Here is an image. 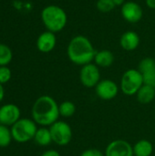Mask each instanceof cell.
I'll return each instance as SVG.
<instances>
[{
    "instance_id": "obj_1",
    "label": "cell",
    "mask_w": 155,
    "mask_h": 156,
    "mask_svg": "<svg viewBox=\"0 0 155 156\" xmlns=\"http://www.w3.org/2000/svg\"><path fill=\"white\" fill-rule=\"evenodd\" d=\"M58 105L55 99L49 95L38 97L33 103L31 110L33 121L41 127H49L60 117Z\"/></svg>"
},
{
    "instance_id": "obj_6",
    "label": "cell",
    "mask_w": 155,
    "mask_h": 156,
    "mask_svg": "<svg viewBox=\"0 0 155 156\" xmlns=\"http://www.w3.org/2000/svg\"><path fill=\"white\" fill-rule=\"evenodd\" d=\"M48 128L52 141L55 144L58 146H66L71 142L73 138V132L71 126L67 122L58 120Z\"/></svg>"
},
{
    "instance_id": "obj_24",
    "label": "cell",
    "mask_w": 155,
    "mask_h": 156,
    "mask_svg": "<svg viewBox=\"0 0 155 156\" xmlns=\"http://www.w3.org/2000/svg\"><path fill=\"white\" fill-rule=\"evenodd\" d=\"M143 80H144V84H148V85H152L153 86L155 84V68L153 69H151L150 71L143 74Z\"/></svg>"
},
{
    "instance_id": "obj_27",
    "label": "cell",
    "mask_w": 155,
    "mask_h": 156,
    "mask_svg": "<svg viewBox=\"0 0 155 156\" xmlns=\"http://www.w3.org/2000/svg\"><path fill=\"white\" fill-rule=\"evenodd\" d=\"M145 4L150 9H155V0H145Z\"/></svg>"
},
{
    "instance_id": "obj_16",
    "label": "cell",
    "mask_w": 155,
    "mask_h": 156,
    "mask_svg": "<svg viewBox=\"0 0 155 156\" xmlns=\"http://www.w3.org/2000/svg\"><path fill=\"white\" fill-rule=\"evenodd\" d=\"M133 155L134 156H152L153 154V144L147 139H142L137 141L133 146Z\"/></svg>"
},
{
    "instance_id": "obj_13",
    "label": "cell",
    "mask_w": 155,
    "mask_h": 156,
    "mask_svg": "<svg viewBox=\"0 0 155 156\" xmlns=\"http://www.w3.org/2000/svg\"><path fill=\"white\" fill-rule=\"evenodd\" d=\"M141 38L137 32L135 31H126L120 38V45L122 49L126 51H133L140 46Z\"/></svg>"
},
{
    "instance_id": "obj_15",
    "label": "cell",
    "mask_w": 155,
    "mask_h": 156,
    "mask_svg": "<svg viewBox=\"0 0 155 156\" xmlns=\"http://www.w3.org/2000/svg\"><path fill=\"white\" fill-rule=\"evenodd\" d=\"M136 99L141 104L146 105L153 102L155 99L154 87L148 84H143V87L136 93Z\"/></svg>"
},
{
    "instance_id": "obj_8",
    "label": "cell",
    "mask_w": 155,
    "mask_h": 156,
    "mask_svg": "<svg viewBox=\"0 0 155 156\" xmlns=\"http://www.w3.org/2000/svg\"><path fill=\"white\" fill-rule=\"evenodd\" d=\"M94 89L96 95L102 101H111L115 99L120 91V86L110 79L100 80Z\"/></svg>"
},
{
    "instance_id": "obj_7",
    "label": "cell",
    "mask_w": 155,
    "mask_h": 156,
    "mask_svg": "<svg viewBox=\"0 0 155 156\" xmlns=\"http://www.w3.org/2000/svg\"><path fill=\"white\" fill-rule=\"evenodd\" d=\"M100 80V68L94 62L86 64L81 67L79 70V80L85 88H95Z\"/></svg>"
},
{
    "instance_id": "obj_26",
    "label": "cell",
    "mask_w": 155,
    "mask_h": 156,
    "mask_svg": "<svg viewBox=\"0 0 155 156\" xmlns=\"http://www.w3.org/2000/svg\"><path fill=\"white\" fill-rule=\"evenodd\" d=\"M40 156H61V155H60L59 152H58L57 150H52V149H50V150H47V151H45L44 153H42Z\"/></svg>"
},
{
    "instance_id": "obj_20",
    "label": "cell",
    "mask_w": 155,
    "mask_h": 156,
    "mask_svg": "<svg viewBox=\"0 0 155 156\" xmlns=\"http://www.w3.org/2000/svg\"><path fill=\"white\" fill-rule=\"evenodd\" d=\"M13 58V53L11 48L0 43V66H7Z\"/></svg>"
},
{
    "instance_id": "obj_29",
    "label": "cell",
    "mask_w": 155,
    "mask_h": 156,
    "mask_svg": "<svg viewBox=\"0 0 155 156\" xmlns=\"http://www.w3.org/2000/svg\"><path fill=\"white\" fill-rule=\"evenodd\" d=\"M126 0H113V3L115 4L116 6H122Z\"/></svg>"
},
{
    "instance_id": "obj_18",
    "label": "cell",
    "mask_w": 155,
    "mask_h": 156,
    "mask_svg": "<svg viewBox=\"0 0 155 156\" xmlns=\"http://www.w3.org/2000/svg\"><path fill=\"white\" fill-rule=\"evenodd\" d=\"M59 115L64 118H70L76 112V105L71 101H64L58 105Z\"/></svg>"
},
{
    "instance_id": "obj_17",
    "label": "cell",
    "mask_w": 155,
    "mask_h": 156,
    "mask_svg": "<svg viewBox=\"0 0 155 156\" xmlns=\"http://www.w3.org/2000/svg\"><path fill=\"white\" fill-rule=\"evenodd\" d=\"M34 141L37 145L43 146V147L48 146L49 144H51L53 143V141H52V137H51L49 128L48 127L37 128V131L35 137H34Z\"/></svg>"
},
{
    "instance_id": "obj_22",
    "label": "cell",
    "mask_w": 155,
    "mask_h": 156,
    "mask_svg": "<svg viewBox=\"0 0 155 156\" xmlns=\"http://www.w3.org/2000/svg\"><path fill=\"white\" fill-rule=\"evenodd\" d=\"M153 68H155V59L153 58H144L139 62L138 65V69L141 71L142 74L150 71Z\"/></svg>"
},
{
    "instance_id": "obj_25",
    "label": "cell",
    "mask_w": 155,
    "mask_h": 156,
    "mask_svg": "<svg viewBox=\"0 0 155 156\" xmlns=\"http://www.w3.org/2000/svg\"><path fill=\"white\" fill-rule=\"evenodd\" d=\"M79 156H105L104 153L97 148H89L84 150Z\"/></svg>"
},
{
    "instance_id": "obj_11",
    "label": "cell",
    "mask_w": 155,
    "mask_h": 156,
    "mask_svg": "<svg viewBox=\"0 0 155 156\" xmlns=\"http://www.w3.org/2000/svg\"><path fill=\"white\" fill-rule=\"evenodd\" d=\"M21 116L20 109L17 105L7 103L0 107V123L5 126H12Z\"/></svg>"
},
{
    "instance_id": "obj_5",
    "label": "cell",
    "mask_w": 155,
    "mask_h": 156,
    "mask_svg": "<svg viewBox=\"0 0 155 156\" xmlns=\"http://www.w3.org/2000/svg\"><path fill=\"white\" fill-rule=\"evenodd\" d=\"M143 84V76L141 71L138 69H129L122 76L120 90L126 96H133Z\"/></svg>"
},
{
    "instance_id": "obj_2",
    "label": "cell",
    "mask_w": 155,
    "mask_h": 156,
    "mask_svg": "<svg viewBox=\"0 0 155 156\" xmlns=\"http://www.w3.org/2000/svg\"><path fill=\"white\" fill-rule=\"evenodd\" d=\"M96 52L91 41L82 35L73 37L67 47L69 59L73 64L80 67L93 62Z\"/></svg>"
},
{
    "instance_id": "obj_23",
    "label": "cell",
    "mask_w": 155,
    "mask_h": 156,
    "mask_svg": "<svg viewBox=\"0 0 155 156\" xmlns=\"http://www.w3.org/2000/svg\"><path fill=\"white\" fill-rule=\"evenodd\" d=\"M12 77V72L7 66H0V83H7Z\"/></svg>"
},
{
    "instance_id": "obj_4",
    "label": "cell",
    "mask_w": 155,
    "mask_h": 156,
    "mask_svg": "<svg viewBox=\"0 0 155 156\" xmlns=\"http://www.w3.org/2000/svg\"><path fill=\"white\" fill-rule=\"evenodd\" d=\"M37 124L33 119L20 118L10 128L13 140L18 144H25L34 140L35 134L37 131Z\"/></svg>"
},
{
    "instance_id": "obj_10",
    "label": "cell",
    "mask_w": 155,
    "mask_h": 156,
    "mask_svg": "<svg viewBox=\"0 0 155 156\" xmlns=\"http://www.w3.org/2000/svg\"><path fill=\"white\" fill-rule=\"evenodd\" d=\"M121 14L125 21L131 24H136L140 22L143 16V10L142 6L133 1H126L122 6H121Z\"/></svg>"
},
{
    "instance_id": "obj_30",
    "label": "cell",
    "mask_w": 155,
    "mask_h": 156,
    "mask_svg": "<svg viewBox=\"0 0 155 156\" xmlns=\"http://www.w3.org/2000/svg\"><path fill=\"white\" fill-rule=\"evenodd\" d=\"M153 87H154V90H155V84H154V85H153Z\"/></svg>"
},
{
    "instance_id": "obj_14",
    "label": "cell",
    "mask_w": 155,
    "mask_h": 156,
    "mask_svg": "<svg viewBox=\"0 0 155 156\" xmlns=\"http://www.w3.org/2000/svg\"><path fill=\"white\" fill-rule=\"evenodd\" d=\"M114 55L113 53L109 49H101L96 52V55L94 57L93 62L99 67V68H109L111 67L114 62Z\"/></svg>"
},
{
    "instance_id": "obj_21",
    "label": "cell",
    "mask_w": 155,
    "mask_h": 156,
    "mask_svg": "<svg viewBox=\"0 0 155 156\" xmlns=\"http://www.w3.org/2000/svg\"><path fill=\"white\" fill-rule=\"evenodd\" d=\"M96 7L100 12L107 14L112 11L116 7V5L113 3V0H97Z\"/></svg>"
},
{
    "instance_id": "obj_28",
    "label": "cell",
    "mask_w": 155,
    "mask_h": 156,
    "mask_svg": "<svg viewBox=\"0 0 155 156\" xmlns=\"http://www.w3.org/2000/svg\"><path fill=\"white\" fill-rule=\"evenodd\" d=\"M4 97H5V89L3 87V84L0 83V102L3 101Z\"/></svg>"
},
{
    "instance_id": "obj_31",
    "label": "cell",
    "mask_w": 155,
    "mask_h": 156,
    "mask_svg": "<svg viewBox=\"0 0 155 156\" xmlns=\"http://www.w3.org/2000/svg\"><path fill=\"white\" fill-rule=\"evenodd\" d=\"M0 124H1V123H0Z\"/></svg>"
},
{
    "instance_id": "obj_9",
    "label": "cell",
    "mask_w": 155,
    "mask_h": 156,
    "mask_svg": "<svg viewBox=\"0 0 155 156\" xmlns=\"http://www.w3.org/2000/svg\"><path fill=\"white\" fill-rule=\"evenodd\" d=\"M104 154L105 156H134L132 145L123 139H116L109 143Z\"/></svg>"
},
{
    "instance_id": "obj_19",
    "label": "cell",
    "mask_w": 155,
    "mask_h": 156,
    "mask_svg": "<svg viewBox=\"0 0 155 156\" xmlns=\"http://www.w3.org/2000/svg\"><path fill=\"white\" fill-rule=\"evenodd\" d=\"M13 140L11 130L8 126L0 124V148L7 147Z\"/></svg>"
},
{
    "instance_id": "obj_12",
    "label": "cell",
    "mask_w": 155,
    "mask_h": 156,
    "mask_svg": "<svg viewBox=\"0 0 155 156\" xmlns=\"http://www.w3.org/2000/svg\"><path fill=\"white\" fill-rule=\"evenodd\" d=\"M57 44V37L55 33L51 31H45L41 33L37 39V48L42 53L51 52Z\"/></svg>"
},
{
    "instance_id": "obj_3",
    "label": "cell",
    "mask_w": 155,
    "mask_h": 156,
    "mask_svg": "<svg viewBox=\"0 0 155 156\" xmlns=\"http://www.w3.org/2000/svg\"><path fill=\"white\" fill-rule=\"evenodd\" d=\"M41 20L47 30L53 33L62 31L68 23L66 11L57 5H49L41 11Z\"/></svg>"
}]
</instances>
